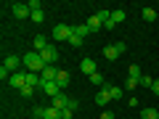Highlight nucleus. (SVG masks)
I'll return each instance as SVG.
<instances>
[{"label": "nucleus", "mask_w": 159, "mask_h": 119, "mask_svg": "<svg viewBox=\"0 0 159 119\" xmlns=\"http://www.w3.org/2000/svg\"><path fill=\"white\" fill-rule=\"evenodd\" d=\"M24 66H27V72H37V74H40L48 64L43 61V56H40L37 51H32V53H27V56H24Z\"/></svg>", "instance_id": "obj_1"}, {"label": "nucleus", "mask_w": 159, "mask_h": 119, "mask_svg": "<svg viewBox=\"0 0 159 119\" xmlns=\"http://www.w3.org/2000/svg\"><path fill=\"white\" fill-rule=\"evenodd\" d=\"M72 34H74V27H69V24H56L53 27V40H66L69 42Z\"/></svg>", "instance_id": "obj_2"}, {"label": "nucleus", "mask_w": 159, "mask_h": 119, "mask_svg": "<svg viewBox=\"0 0 159 119\" xmlns=\"http://www.w3.org/2000/svg\"><path fill=\"white\" fill-rule=\"evenodd\" d=\"M125 53V42H117V45H106L103 48V58L106 61H114V58H119Z\"/></svg>", "instance_id": "obj_3"}, {"label": "nucleus", "mask_w": 159, "mask_h": 119, "mask_svg": "<svg viewBox=\"0 0 159 119\" xmlns=\"http://www.w3.org/2000/svg\"><path fill=\"white\" fill-rule=\"evenodd\" d=\"M40 56H43V61L48 64V66H53V64L58 61V51L53 45H48V48H43V51H40Z\"/></svg>", "instance_id": "obj_4"}, {"label": "nucleus", "mask_w": 159, "mask_h": 119, "mask_svg": "<svg viewBox=\"0 0 159 119\" xmlns=\"http://www.w3.org/2000/svg\"><path fill=\"white\" fill-rule=\"evenodd\" d=\"M11 11H13V16H16V19H27V16H32V11H29V3H13Z\"/></svg>", "instance_id": "obj_5"}, {"label": "nucleus", "mask_w": 159, "mask_h": 119, "mask_svg": "<svg viewBox=\"0 0 159 119\" xmlns=\"http://www.w3.org/2000/svg\"><path fill=\"white\" fill-rule=\"evenodd\" d=\"M8 82H11V87H16V90H21L24 85H27V72H16L8 77Z\"/></svg>", "instance_id": "obj_6"}, {"label": "nucleus", "mask_w": 159, "mask_h": 119, "mask_svg": "<svg viewBox=\"0 0 159 119\" xmlns=\"http://www.w3.org/2000/svg\"><path fill=\"white\" fill-rule=\"evenodd\" d=\"M24 64V58H19V56H6V61H3V69H8V72H13L16 74V69Z\"/></svg>", "instance_id": "obj_7"}, {"label": "nucleus", "mask_w": 159, "mask_h": 119, "mask_svg": "<svg viewBox=\"0 0 159 119\" xmlns=\"http://www.w3.org/2000/svg\"><path fill=\"white\" fill-rule=\"evenodd\" d=\"M109 101H111V85H103L101 93L96 95V103H98V106H106Z\"/></svg>", "instance_id": "obj_8"}, {"label": "nucleus", "mask_w": 159, "mask_h": 119, "mask_svg": "<svg viewBox=\"0 0 159 119\" xmlns=\"http://www.w3.org/2000/svg\"><path fill=\"white\" fill-rule=\"evenodd\" d=\"M40 90H43V93H48V95H51V98H56V95H61V87H58L56 85V82H43V87H40Z\"/></svg>", "instance_id": "obj_9"}, {"label": "nucleus", "mask_w": 159, "mask_h": 119, "mask_svg": "<svg viewBox=\"0 0 159 119\" xmlns=\"http://www.w3.org/2000/svg\"><path fill=\"white\" fill-rule=\"evenodd\" d=\"M40 77H43V82H56L58 69H56V66H45L43 72H40Z\"/></svg>", "instance_id": "obj_10"}, {"label": "nucleus", "mask_w": 159, "mask_h": 119, "mask_svg": "<svg viewBox=\"0 0 159 119\" xmlns=\"http://www.w3.org/2000/svg\"><path fill=\"white\" fill-rule=\"evenodd\" d=\"M80 69L90 77V74H96V61H93V58H82V61H80Z\"/></svg>", "instance_id": "obj_11"}, {"label": "nucleus", "mask_w": 159, "mask_h": 119, "mask_svg": "<svg viewBox=\"0 0 159 119\" xmlns=\"http://www.w3.org/2000/svg\"><path fill=\"white\" fill-rule=\"evenodd\" d=\"M66 106H69V95H66V93H61V95H56V98H53V108L64 111Z\"/></svg>", "instance_id": "obj_12"}, {"label": "nucleus", "mask_w": 159, "mask_h": 119, "mask_svg": "<svg viewBox=\"0 0 159 119\" xmlns=\"http://www.w3.org/2000/svg\"><path fill=\"white\" fill-rule=\"evenodd\" d=\"M85 24H88V29H90V32H98V29H103V21L98 19V13H93V16L88 19Z\"/></svg>", "instance_id": "obj_13"}, {"label": "nucleus", "mask_w": 159, "mask_h": 119, "mask_svg": "<svg viewBox=\"0 0 159 119\" xmlns=\"http://www.w3.org/2000/svg\"><path fill=\"white\" fill-rule=\"evenodd\" d=\"M27 85H32V87H43V77H40L37 72H27Z\"/></svg>", "instance_id": "obj_14"}, {"label": "nucleus", "mask_w": 159, "mask_h": 119, "mask_svg": "<svg viewBox=\"0 0 159 119\" xmlns=\"http://www.w3.org/2000/svg\"><path fill=\"white\" fill-rule=\"evenodd\" d=\"M32 45L37 48V53L43 51V48H48V40H45V34H34V40H32Z\"/></svg>", "instance_id": "obj_15"}, {"label": "nucleus", "mask_w": 159, "mask_h": 119, "mask_svg": "<svg viewBox=\"0 0 159 119\" xmlns=\"http://www.w3.org/2000/svg\"><path fill=\"white\" fill-rule=\"evenodd\" d=\"M56 85L61 87V90H64V87L69 85V72H61V69H58V77H56Z\"/></svg>", "instance_id": "obj_16"}, {"label": "nucleus", "mask_w": 159, "mask_h": 119, "mask_svg": "<svg viewBox=\"0 0 159 119\" xmlns=\"http://www.w3.org/2000/svg\"><path fill=\"white\" fill-rule=\"evenodd\" d=\"M43 119H64V117H61V111H58V108L48 106V108H45V117H43Z\"/></svg>", "instance_id": "obj_17"}, {"label": "nucleus", "mask_w": 159, "mask_h": 119, "mask_svg": "<svg viewBox=\"0 0 159 119\" xmlns=\"http://www.w3.org/2000/svg\"><path fill=\"white\" fill-rule=\"evenodd\" d=\"M74 34L85 40V34H90V29H88V24H77V27H74Z\"/></svg>", "instance_id": "obj_18"}, {"label": "nucleus", "mask_w": 159, "mask_h": 119, "mask_svg": "<svg viewBox=\"0 0 159 119\" xmlns=\"http://www.w3.org/2000/svg\"><path fill=\"white\" fill-rule=\"evenodd\" d=\"M157 16H159V11H154V8H143V21H154Z\"/></svg>", "instance_id": "obj_19"}, {"label": "nucleus", "mask_w": 159, "mask_h": 119, "mask_svg": "<svg viewBox=\"0 0 159 119\" xmlns=\"http://www.w3.org/2000/svg\"><path fill=\"white\" fill-rule=\"evenodd\" d=\"M127 72H130V79H138V82H141V77H143V72H141V66H135V64H133V66L127 69Z\"/></svg>", "instance_id": "obj_20"}, {"label": "nucleus", "mask_w": 159, "mask_h": 119, "mask_svg": "<svg viewBox=\"0 0 159 119\" xmlns=\"http://www.w3.org/2000/svg\"><path fill=\"white\" fill-rule=\"evenodd\" d=\"M125 19H127L125 11H111V21H114V24H122Z\"/></svg>", "instance_id": "obj_21"}, {"label": "nucleus", "mask_w": 159, "mask_h": 119, "mask_svg": "<svg viewBox=\"0 0 159 119\" xmlns=\"http://www.w3.org/2000/svg\"><path fill=\"white\" fill-rule=\"evenodd\" d=\"M141 117L143 119H159V111H157V108H143Z\"/></svg>", "instance_id": "obj_22"}, {"label": "nucleus", "mask_w": 159, "mask_h": 119, "mask_svg": "<svg viewBox=\"0 0 159 119\" xmlns=\"http://www.w3.org/2000/svg\"><path fill=\"white\" fill-rule=\"evenodd\" d=\"M29 19H32L34 24H43V21H45V11H34V13H32Z\"/></svg>", "instance_id": "obj_23"}, {"label": "nucleus", "mask_w": 159, "mask_h": 119, "mask_svg": "<svg viewBox=\"0 0 159 119\" xmlns=\"http://www.w3.org/2000/svg\"><path fill=\"white\" fill-rule=\"evenodd\" d=\"M90 82H93V85H98V87H103V74H101V72L90 74Z\"/></svg>", "instance_id": "obj_24"}, {"label": "nucleus", "mask_w": 159, "mask_h": 119, "mask_svg": "<svg viewBox=\"0 0 159 119\" xmlns=\"http://www.w3.org/2000/svg\"><path fill=\"white\" fill-rule=\"evenodd\" d=\"M122 95H125V90H122V87H111V101H119Z\"/></svg>", "instance_id": "obj_25"}, {"label": "nucleus", "mask_w": 159, "mask_h": 119, "mask_svg": "<svg viewBox=\"0 0 159 119\" xmlns=\"http://www.w3.org/2000/svg\"><path fill=\"white\" fill-rule=\"evenodd\" d=\"M21 95H24V98H32V95H34V87H32V85H24V87H21Z\"/></svg>", "instance_id": "obj_26"}, {"label": "nucleus", "mask_w": 159, "mask_h": 119, "mask_svg": "<svg viewBox=\"0 0 159 119\" xmlns=\"http://www.w3.org/2000/svg\"><path fill=\"white\" fill-rule=\"evenodd\" d=\"M138 85H141V82H138V79H130V77H127V82H125V90H135Z\"/></svg>", "instance_id": "obj_27"}, {"label": "nucleus", "mask_w": 159, "mask_h": 119, "mask_svg": "<svg viewBox=\"0 0 159 119\" xmlns=\"http://www.w3.org/2000/svg\"><path fill=\"white\" fill-rule=\"evenodd\" d=\"M69 45H72V48H80V45H82V37H77V34H72V37H69Z\"/></svg>", "instance_id": "obj_28"}, {"label": "nucleus", "mask_w": 159, "mask_h": 119, "mask_svg": "<svg viewBox=\"0 0 159 119\" xmlns=\"http://www.w3.org/2000/svg\"><path fill=\"white\" fill-rule=\"evenodd\" d=\"M32 117L43 119V117H45V108H43V106H34V108H32Z\"/></svg>", "instance_id": "obj_29"}, {"label": "nucleus", "mask_w": 159, "mask_h": 119, "mask_svg": "<svg viewBox=\"0 0 159 119\" xmlns=\"http://www.w3.org/2000/svg\"><path fill=\"white\" fill-rule=\"evenodd\" d=\"M98 19H101L103 24H106V21H111V11H98Z\"/></svg>", "instance_id": "obj_30"}, {"label": "nucleus", "mask_w": 159, "mask_h": 119, "mask_svg": "<svg viewBox=\"0 0 159 119\" xmlns=\"http://www.w3.org/2000/svg\"><path fill=\"white\" fill-rule=\"evenodd\" d=\"M151 85H154V79L148 77V74H143L141 77V87H151Z\"/></svg>", "instance_id": "obj_31"}, {"label": "nucleus", "mask_w": 159, "mask_h": 119, "mask_svg": "<svg viewBox=\"0 0 159 119\" xmlns=\"http://www.w3.org/2000/svg\"><path fill=\"white\" fill-rule=\"evenodd\" d=\"M29 11H43V6H40V0H29Z\"/></svg>", "instance_id": "obj_32"}, {"label": "nucleus", "mask_w": 159, "mask_h": 119, "mask_svg": "<svg viewBox=\"0 0 159 119\" xmlns=\"http://www.w3.org/2000/svg\"><path fill=\"white\" fill-rule=\"evenodd\" d=\"M127 106H130V108H138V98H135V95L127 98Z\"/></svg>", "instance_id": "obj_33"}, {"label": "nucleus", "mask_w": 159, "mask_h": 119, "mask_svg": "<svg viewBox=\"0 0 159 119\" xmlns=\"http://www.w3.org/2000/svg\"><path fill=\"white\" fill-rule=\"evenodd\" d=\"M66 108H69V111H77V101H74V98H69V106H66Z\"/></svg>", "instance_id": "obj_34"}, {"label": "nucleus", "mask_w": 159, "mask_h": 119, "mask_svg": "<svg viewBox=\"0 0 159 119\" xmlns=\"http://www.w3.org/2000/svg\"><path fill=\"white\" fill-rule=\"evenodd\" d=\"M151 93H154V95H159V79H154V85H151Z\"/></svg>", "instance_id": "obj_35"}, {"label": "nucleus", "mask_w": 159, "mask_h": 119, "mask_svg": "<svg viewBox=\"0 0 159 119\" xmlns=\"http://www.w3.org/2000/svg\"><path fill=\"white\" fill-rule=\"evenodd\" d=\"M101 119H114V114H111V111H103V114H101Z\"/></svg>", "instance_id": "obj_36"}]
</instances>
